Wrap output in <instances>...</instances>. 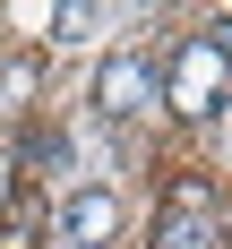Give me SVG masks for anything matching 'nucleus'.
<instances>
[{
    "instance_id": "f257e3e1",
    "label": "nucleus",
    "mask_w": 232,
    "mask_h": 249,
    "mask_svg": "<svg viewBox=\"0 0 232 249\" xmlns=\"http://www.w3.org/2000/svg\"><path fill=\"white\" fill-rule=\"evenodd\" d=\"M224 77H232V52L215 35H198V43H180L172 77H163V103L189 112V121H206V112H224Z\"/></svg>"
},
{
    "instance_id": "f03ea898",
    "label": "nucleus",
    "mask_w": 232,
    "mask_h": 249,
    "mask_svg": "<svg viewBox=\"0 0 232 249\" xmlns=\"http://www.w3.org/2000/svg\"><path fill=\"white\" fill-rule=\"evenodd\" d=\"M112 232H121V198H112V189H69V198H60V241L103 249Z\"/></svg>"
},
{
    "instance_id": "7ed1b4c3",
    "label": "nucleus",
    "mask_w": 232,
    "mask_h": 249,
    "mask_svg": "<svg viewBox=\"0 0 232 249\" xmlns=\"http://www.w3.org/2000/svg\"><path fill=\"white\" fill-rule=\"evenodd\" d=\"M95 103L112 112V121H129V112H146V103H155V69L138 60V52H121V60H103V77H95Z\"/></svg>"
},
{
    "instance_id": "20e7f679",
    "label": "nucleus",
    "mask_w": 232,
    "mask_h": 249,
    "mask_svg": "<svg viewBox=\"0 0 232 249\" xmlns=\"http://www.w3.org/2000/svg\"><path fill=\"white\" fill-rule=\"evenodd\" d=\"M155 249H215V206H206V189H172Z\"/></svg>"
},
{
    "instance_id": "39448f33",
    "label": "nucleus",
    "mask_w": 232,
    "mask_h": 249,
    "mask_svg": "<svg viewBox=\"0 0 232 249\" xmlns=\"http://www.w3.org/2000/svg\"><path fill=\"white\" fill-rule=\"evenodd\" d=\"M224 138H232V95H224Z\"/></svg>"
}]
</instances>
